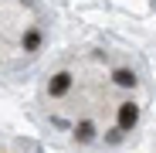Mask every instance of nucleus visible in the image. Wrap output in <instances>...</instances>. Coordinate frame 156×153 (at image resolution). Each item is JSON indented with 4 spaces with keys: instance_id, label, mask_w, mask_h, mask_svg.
Segmentation results:
<instances>
[{
    "instance_id": "7ed1b4c3",
    "label": "nucleus",
    "mask_w": 156,
    "mask_h": 153,
    "mask_svg": "<svg viewBox=\"0 0 156 153\" xmlns=\"http://www.w3.org/2000/svg\"><path fill=\"white\" fill-rule=\"evenodd\" d=\"M95 136H98V126L92 119H82V122L75 126V140L78 143H95Z\"/></svg>"
},
{
    "instance_id": "39448f33",
    "label": "nucleus",
    "mask_w": 156,
    "mask_h": 153,
    "mask_svg": "<svg viewBox=\"0 0 156 153\" xmlns=\"http://www.w3.org/2000/svg\"><path fill=\"white\" fill-rule=\"evenodd\" d=\"M112 82H115L119 89H136L139 78H136V71H129V68H115V71H112Z\"/></svg>"
},
{
    "instance_id": "0eeeda50",
    "label": "nucleus",
    "mask_w": 156,
    "mask_h": 153,
    "mask_svg": "<svg viewBox=\"0 0 156 153\" xmlns=\"http://www.w3.org/2000/svg\"><path fill=\"white\" fill-rule=\"evenodd\" d=\"M153 4H156V0H153Z\"/></svg>"
},
{
    "instance_id": "423d86ee",
    "label": "nucleus",
    "mask_w": 156,
    "mask_h": 153,
    "mask_svg": "<svg viewBox=\"0 0 156 153\" xmlns=\"http://www.w3.org/2000/svg\"><path fill=\"white\" fill-rule=\"evenodd\" d=\"M122 136H126V133H122V129H119V126H115V129H112V133L105 136V143H112V146H115V143H122Z\"/></svg>"
},
{
    "instance_id": "f257e3e1",
    "label": "nucleus",
    "mask_w": 156,
    "mask_h": 153,
    "mask_svg": "<svg viewBox=\"0 0 156 153\" xmlns=\"http://www.w3.org/2000/svg\"><path fill=\"white\" fill-rule=\"evenodd\" d=\"M71 82H75V75H71V71H55V75L48 78V95H51V99L68 95V92H71Z\"/></svg>"
},
{
    "instance_id": "20e7f679",
    "label": "nucleus",
    "mask_w": 156,
    "mask_h": 153,
    "mask_svg": "<svg viewBox=\"0 0 156 153\" xmlns=\"http://www.w3.org/2000/svg\"><path fill=\"white\" fill-rule=\"evenodd\" d=\"M41 41H44V34H41L37 27H27L24 38H20V48L27 51V55H34V51H41Z\"/></svg>"
},
{
    "instance_id": "f03ea898",
    "label": "nucleus",
    "mask_w": 156,
    "mask_h": 153,
    "mask_svg": "<svg viewBox=\"0 0 156 153\" xmlns=\"http://www.w3.org/2000/svg\"><path fill=\"white\" fill-rule=\"evenodd\" d=\"M115 119H119V129H122V133L136 129V122H139V106H136V102H122V106L115 109Z\"/></svg>"
}]
</instances>
